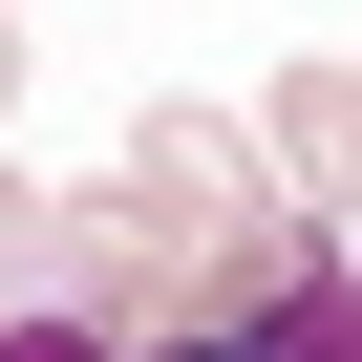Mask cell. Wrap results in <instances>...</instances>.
Masks as SVG:
<instances>
[{
	"mask_svg": "<svg viewBox=\"0 0 362 362\" xmlns=\"http://www.w3.org/2000/svg\"><path fill=\"white\" fill-rule=\"evenodd\" d=\"M320 256H341V235L256 170L235 107H149L107 192H64V298H86L107 341H214V320H256V298L320 277Z\"/></svg>",
	"mask_w": 362,
	"mask_h": 362,
	"instance_id": "6da1fadb",
	"label": "cell"
},
{
	"mask_svg": "<svg viewBox=\"0 0 362 362\" xmlns=\"http://www.w3.org/2000/svg\"><path fill=\"white\" fill-rule=\"evenodd\" d=\"M256 170L341 235V214H362V64H320V43H298V64H277V107H256Z\"/></svg>",
	"mask_w": 362,
	"mask_h": 362,
	"instance_id": "7a4b0ae2",
	"label": "cell"
},
{
	"mask_svg": "<svg viewBox=\"0 0 362 362\" xmlns=\"http://www.w3.org/2000/svg\"><path fill=\"white\" fill-rule=\"evenodd\" d=\"M0 298H64V214L22 192V170H0Z\"/></svg>",
	"mask_w": 362,
	"mask_h": 362,
	"instance_id": "3957f363",
	"label": "cell"
},
{
	"mask_svg": "<svg viewBox=\"0 0 362 362\" xmlns=\"http://www.w3.org/2000/svg\"><path fill=\"white\" fill-rule=\"evenodd\" d=\"M0 362H128V341H107L86 298H0Z\"/></svg>",
	"mask_w": 362,
	"mask_h": 362,
	"instance_id": "277c9868",
	"label": "cell"
},
{
	"mask_svg": "<svg viewBox=\"0 0 362 362\" xmlns=\"http://www.w3.org/2000/svg\"><path fill=\"white\" fill-rule=\"evenodd\" d=\"M128 362H256V320H214V341H128Z\"/></svg>",
	"mask_w": 362,
	"mask_h": 362,
	"instance_id": "5b68a950",
	"label": "cell"
},
{
	"mask_svg": "<svg viewBox=\"0 0 362 362\" xmlns=\"http://www.w3.org/2000/svg\"><path fill=\"white\" fill-rule=\"evenodd\" d=\"M0 107H22V22H0Z\"/></svg>",
	"mask_w": 362,
	"mask_h": 362,
	"instance_id": "8992f818",
	"label": "cell"
}]
</instances>
